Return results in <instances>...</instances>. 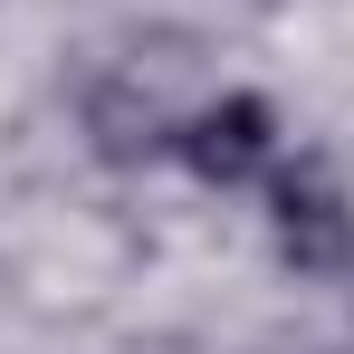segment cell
I'll return each instance as SVG.
<instances>
[{"mask_svg": "<svg viewBox=\"0 0 354 354\" xmlns=\"http://www.w3.org/2000/svg\"><path fill=\"white\" fill-rule=\"evenodd\" d=\"M249 221L268 239V259L288 278H306V288H326V278L354 268V182L326 144H288L278 173L249 192Z\"/></svg>", "mask_w": 354, "mask_h": 354, "instance_id": "7a4b0ae2", "label": "cell"}, {"mask_svg": "<svg viewBox=\"0 0 354 354\" xmlns=\"http://www.w3.org/2000/svg\"><path fill=\"white\" fill-rule=\"evenodd\" d=\"M288 106L268 96V86H249V77H211V96L182 115L173 134V173L201 192V201H249L259 182L278 173V153H288Z\"/></svg>", "mask_w": 354, "mask_h": 354, "instance_id": "3957f363", "label": "cell"}, {"mask_svg": "<svg viewBox=\"0 0 354 354\" xmlns=\"http://www.w3.org/2000/svg\"><path fill=\"white\" fill-rule=\"evenodd\" d=\"M201 96L211 77L192 67L182 39H134L115 58H96V77L77 86V144L106 173H173V134Z\"/></svg>", "mask_w": 354, "mask_h": 354, "instance_id": "6da1fadb", "label": "cell"}]
</instances>
